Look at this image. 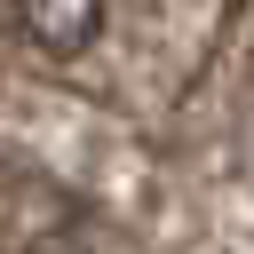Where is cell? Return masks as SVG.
<instances>
[{
    "instance_id": "cell-1",
    "label": "cell",
    "mask_w": 254,
    "mask_h": 254,
    "mask_svg": "<svg viewBox=\"0 0 254 254\" xmlns=\"http://www.w3.org/2000/svg\"><path fill=\"white\" fill-rule=\"evenodd\" d=\"M103 8H111V0H16V24H24L48 56H79V48L103 32Z\"/></svg>"
}]
</instances>
